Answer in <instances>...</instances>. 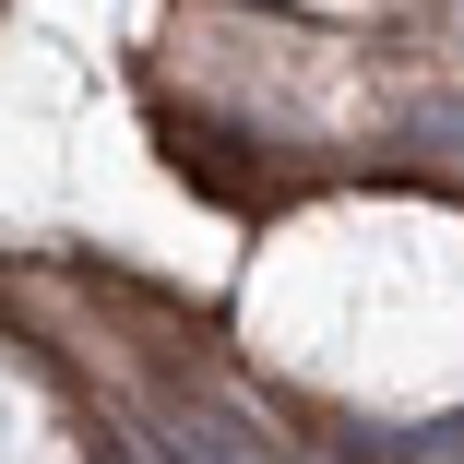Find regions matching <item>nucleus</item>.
I'll return each instance as SVG.
<instances>
[{"instance_id":"obj_1","label":"nucleus","mask_w":464,"mask_h":464,"mask_svg":"<svg viewBox=\"0 0 464 464\" xmlns=\"http://www.w3.org/2000/svg\"><path fill=\"white\" fill-rule=\"evenodd\" d=\"M464 452V417H440V429H417V464H452Z\"/></svg>"}]
</instances>
